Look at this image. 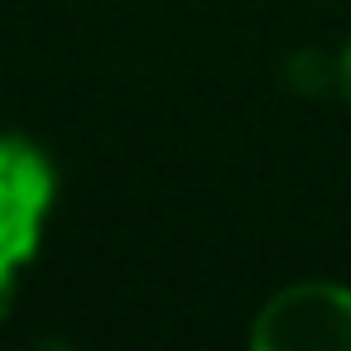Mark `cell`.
I'll return each mask as SVG.
<instances>
[{"mask_svg": "<svg viewBox=\"0 0 351 351\" xmlns=\"http://www.w3.org/2000/svg\"><path fill=\"white\" fill-rule=\"evenodd\" d=\"M53 197H58L53 159L25 135H0V308L15 298L20 274L44 250Z\"/></svg>", "mask_w": 351, "mask_h": 351, "instance_id": "obj_1", "label": "cell"}, {"mask_svg": "<svg viewBox=\"0 0 351 351\" xmlns=\"http://www.w3.org/2000/svg\"><path fill=\"white\" fill-rule=\"evenodd\" d=\"M255 351H351V289L303 279L279 289L250 322Z\"/></svg>", "mask_w": 351, "mask_h": 351, "instance_id": "obj_2", "label": "cell"}, {"mask_svg": "<svg viewBox=\"0 0 351 351\" xmlns=\"http://www.w3.org/2000/svg\"><path fill=\"white\" fill-rule=\"evenodd\" d=\"M337 87H341V97L351 101V39H346V49H341V58H337Z\"/></svg>", "mask_w": 351, "mask_h": 351, "instance_id": "obj_3", "label": "cell"}]
</instances>
